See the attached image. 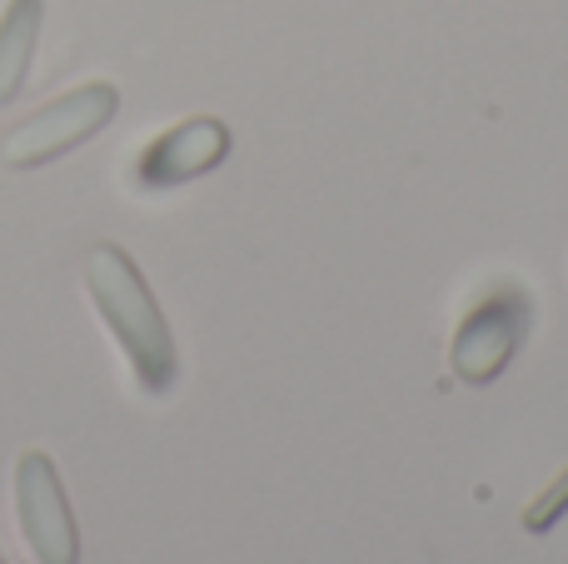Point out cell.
Listing matches in <instances>:
<instances>
[{"mask_svg": "<svg viewBox=\"0 0 568 564\" xmlns=\"http://www.w3.org/2000/svg\"><path fill=\"white\" fill-rule=\"evenodd\" d=\"M115 110H120V90L105 85V80H90V85L50 100V105L36 110L30 120H20V125L6 135L0 155H6V165H16V170L45 165V160L65 155V150L85 145L90 135H100V130L115 120Z\"/></svg>", "mask_w": 568, "mask_h": 564, "instance_id": "cell-2", "label": "cell"}, {"mask_svg": "<svg viewBox=\"0 0 568 564\" xmlns=\"http://www.w3.org/2000/svg\"><path fill=\"white\" fill-rule=\"evenodd\" d=\"M529 325H534V300L524 295V285H499L494 295H484L464 315L459 335H454V350H449L454 375L464 385H489L494 375H504V365L524 345Z\"/></svg>", "mask_w": 568, "mask_h": 564, "instance_id": "cell-3", "label": "cell"}, {"mask_svg": "<svg viewBox=\"0 0 568 564\" xmlns=\"http://www.w3.org/2000/svg\"><path fill=\"white\" fill-rule=\"evenodd\" d=\"M85 290L95 300L105 330L115 335V345L125 350L130 370H135V385L145 395H170L180 380L175 335H170L165 315H160L135 260L120 245H95L85 255Z\"/></svg>", "mask_w": 568, "mask_h": 564, "instance_id": "cell-1", "label": "cell"}, {"mask_svg": "<svg viewBox=\"0 0 568 564\" xmlns=\"http://www.w3.org/2000/svg\"><path fill=\"white\" fill-rule=\"evenodd\" d=\"M0 564H6V555H0Z\"/></svg>", "mask_w": 568, "mask_h": 564, "instance_id": "cell-8", "label": "cell"}, {"mask_svg": "<svg viewBox=\"0 0 568 564\" xmlns=\"http://www.w3.org/2000/svg\"><path fill=\"white\" fill-rule=\"evenodd\" d=\"M16 520L40 564H80V530L70 515L65 485L40 450H26L16 460Z\"/></svg>", "mask_w": 568, "mask_h": 564, "instance_id": "cell-4", "label": "cell"}, {"mask_svg": "<svg viewBox=\"0 0 568 564\" xmlns=\"http://www.w3.org/2000/svg\"><path fill=\"white\" fill-rule=\"evenodd\" d=\"M564 510H568V470L559 480H554L549 490H544L539 500H534L529 510H524V530H534V535H544V530H554L564 520Z\"/></svg>", "mask_w": 568, "mask_h": 564, "instance_id": "cell-7", "label": "cell"}, {"mask_svg": "<svg viewBox=\"0 0 568 564\" xmlns=\"http://www.w3.org/2000/svg\"><path fill=\"white\" fill-rule=\"evenodd\" d=\"M225 150H230V130L210 115H195V120H185V125H175L170 135H160L155 145L140 155L135 175H140V185H150V190L185 185V180L215 170L220 160H225Z\"/></svg>", "mask_w": 568, "mask_h": 564, "instance_id": "cell-5", "label": "cell"}, {"mask_svg": "<svg viewBox=\"0 0 568 564\" xmlns=\"http://www.w3.org/2000/svg\"><path fill=\"white\" fill-rule=\"evenodd\" d=\"M40 16H45V0H10L6 16H0V105H10L26 90L40 40Z\"/></svg>", "mask_w": 568, "mask_h": 564, "instance_id": "cell-6", "label": "cell"}]
</instances>
